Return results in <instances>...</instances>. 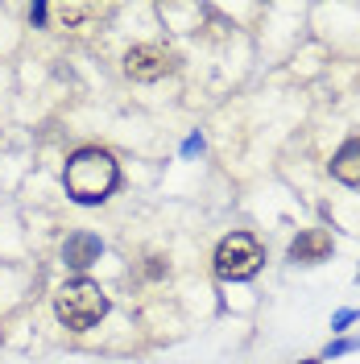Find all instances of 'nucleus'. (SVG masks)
Returning a JSON list of instances; mask_svg holds the SVG:
<instances>
[{
	"label": "nucleus",
	"mask_w": 360,
	"mask_h": 364,
	"mask_svg": "<svg viewBox=\"0 0 360 364\" xmlns=\"http://www.w3.org/2000/svg\"><path fill=\"white\" fill-rule=\"evenodd\" d=\"M63 182H67L75 203H104L116 191V182H120V170H116L112 154H104V149H79L67 161Z\"/></svg>",
	"instance_id": "nucleus-1"
},
{
	"label": "nucleus",
	"mask_w": 360,
	"mask_h": 364,
	"mask_svg": "<svg viewBox=\"0 0 360 364\" xmlns=\"http://www.w3.org/2000/svg\"><path fill=\"white\" fill-rule=\"evenodd\" d=\"M54 311H58V318L67 323L70 331H88L91 323H100V318H104V311H108V298H104V290H100L95 282L79 277V282H67V286L58 290Z\"/></svg>",
	"instance_id": "nucleus-2"
},
{
	"label": "nucleus",
	"mask_w": 360,
	"mask_h": 364,
	"mask_svg": "<svg viewBox=\"0 0 360 364\" xmlns=\"http://www.w3.org/2000/svg\"><path fill=\"white\" fill-rule=\"evenodd\" d=\"M261 261H265V252H261V245H257L248 232H232L224 245L216 249V273L228 277V282L253 277V273L261 269Z\"/></svg>",
	"instance_id": "nucleus-3"
},
{
	"label": "nucleus",
	"mask_w": 360,
	"mask_h": 364,
	"mask_svg": "<svg viewBox=\"0 0 360 364\" xmlns=\"http://www.w3.org/2000/svg\"><path fill=\"white\" fill-rule=\"evenodd\" d=\"M170 70V54L158 50V46H133L129 54H125V75L137 79V83H154Z\"/></svg>",
	"instance_id": "nucleus-4"
},
{
	"label": "nucleus",
	"mask_w": 360,
	"mask_h": 364,
	"mask_svg": "<svg viewBox=\"0 0 360 364\" xmlns=\"http://www.w3.org/2000/svg\"><path fill=\"white\" fill-rule=\"evenodd\" d=\"M332 252V236L323 232V228H311V232H302L298 240L290 245V261H302V265H315Z\"/></svg>",
	"instance_id": "nucleus-5"
},
{
	"label": "nucleus",
	"mask_w": 360,
	"mask_h": 364,
	"mask_svg": "<svg viewBox=\"0 0 360 364\" xmlns=\"http://www.w3.org/2000/svg\"><path fill=\"white\" fill-rule=\"evenodd\" d=\"M70 269H88L91 261H100V240L91 236V232H75L67 240V249H63Z\"/></svg>",
	"instance_id": "nucleus-6"
},
{
	"label": "nucleus",
	"mask_w": 360,
	"mask_h": 364,
	"mask_svg": "<svg viewBox=\"0 0 360 364\" xmlns=\"http://www.w3.org/2000/svg\"><path fill=\"white\" fill-rule=\"evenodd\" d=\"M332 174L348 186H360V136H352L336 158H332Z\"/></svg>",
	"instance_id": "nucleus-7"
},
{
	"label": "nucleus",
	"mask_w": 360,
	"mask_h": 364,
	"mask_svg": "<svg viewBox=\"0 0 360 364\" xmlns=\"http://www.w3.org/2000/svg\"><path fill=\"white\" fill-rule=\"evenodd\" d=\"M352 318H356V311H339V315H336V327H348Z\"/></svg>",
	"instance_id": "nucleus-8"
},
{
	"label": "nucleus",
	"mask_w": 360,
	"mask_h": 364,
	"mask_svg": "<svg viewBox=\"0 0 360 364\" xmlns=\"http://www.w3.org/2000/svg\"><path fill=\"white\" fill-rule=\"evenodd\" d=\"M307 364H319V360H307Z\"/></svg>",
	"instance_id": "nucleus-9"
}]
</instances>
